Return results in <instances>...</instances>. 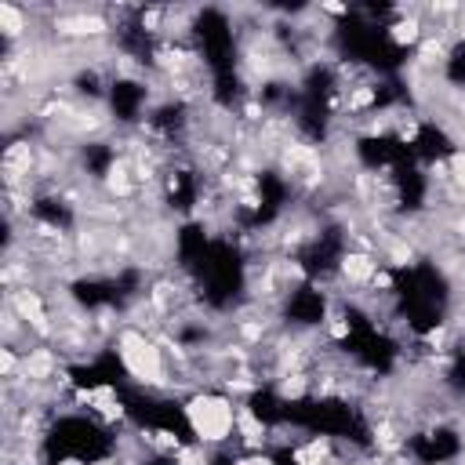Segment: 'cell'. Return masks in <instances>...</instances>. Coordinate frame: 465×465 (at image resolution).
<instances>
[{
    "mask_svg": "<svg viewBox=\"0 0 465 465\" xmlns=\"http://www.w3.org/2000/svg\"><path fill=\"white\" fill-rule=\"evenodd\" d=\"M236 411L240 403L225 392L200 389L182 403V425L203 447H229L236 440Z\"/></svg>",
    "mask_w": 465,
    "mask_h": 465,
    "instance_id": "cell-1",
    "label": "cell"
}]
</instances>
